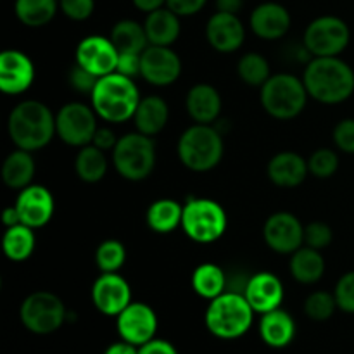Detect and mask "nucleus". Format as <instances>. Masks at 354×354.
<instances>
[{"label": "nucleus", "instance_id": "nucleus-1", "mask_svg": "<svg viewBox=\"0 0 354 354\" xmlns=\"http://www.w3.org/2000/svg\"><path fill=\"white\" fill-rule=\"evenodd\" d=\"M308 95L322 104H341L354 92V71L337 57H315L304 69Z\"/></svg>", "mask_w": 354, "mask_h": 354}, {"label": "nucleus", "instance_id": "nucleus-2", "mask_svg": "<svg viewBox=\"0 0 354 354\" xmlns=\"http://www.w3.org/2000/svg\"><path fill=\"white\" fill-rule=\"evenodd\" d=\"M7 130L14 145L28 152L44 149L57 133L54 114L38 100H24L17 104L9 114Z\"/></svg>", "mask_w": 354, "mask_h": 354}, {"label": "nucleus", "instance_id": "nucleus-3", "mask_svg": "<svg viewBox=\"0 0 354 354\" xmlns=\"http://www.w3.org/2000/svg\"><path fill=\"white\" fill-rule=\"evenodd\" d=\"M90 99L97 116L111 123H123L133 118L142 100L133 78L118 71L100 76Z\"/></svg>", "mask_w": 354, "mask_h": 354}, {"label": "nucleus", "instance_id": "nucleus-4", "mask_svg": "<svg viewBox=\"0 0 354 354\" xmlns=\"http://www.w3.org/2000/svg\"><path fill=\"white\" fill-rule=\"evenodd\" d=\"M254 310L248 303L244 294L223 292L211 299L206 310V327L214 337L230 339L242 337L251 328Z\"/></svg>", "mask_w": 354, "mask_h": 354}, {"label": "nucleus", "instance_id": "nucleus-5", "mask_svg": "<svg viewBox=\"0 0 354 354\" xmlns=\"http://www.w3.org/2000/svg\"><path fill=\"white\" fill-rule=\"evenodd\" d=\"M178 156L183 166L192 171H209L223 158V138L211 124L187 128L178 140Z\"/></svg>", "mask_w": 354, "mask_h": 354}, {"label": "nucleus", "instance_id": "nucleus-6", "mask_svg": "<svg viewBox=\"0 0 354 354\" xmlns=\"http://www.w3.org/2000/svg\"><path fill=\"white\" fill-rule=\"evenodd\" d=\"M308 90L303 80L280 73L270 76L261 86V104L270 116L277 120H292L306 107Z\"/></svg>", "mask_w": 354, "mask_h": 354}, {"label": "nucleus", "instance_id": "nucleus-7", "mask_svg": "<svg viewBox=\"0 0 354 354\" xmlns=\"http://www.w3.org/2000/svg\"><path fill=\"white\" fill-rule=\"evenodd\" d=\"M116 171L131 182L145 180L156 166V144L149 135L128 133L118 140L113 151Z\"/></svg>", "mask_w": 354, "mask_h": 354}, {"label": "nucleus", "instance_id": "nucleus-8", "mask_svg": "<svg viewBox=\"0 0 354 354\" xmlns=\"http://www.w3.org/2000/svg\"><path fill=\"white\" fill-rule=\"evenodd\" d=\"M182 228L194 242L209 244L227 230V214L214 201L192 199L183 206Z\"/></svg>", "mask_w": 354, "mask_h": 354}, {"label": "nucleus", "instance_id": "nucleus-9", "mask_svg": "<svg viewBox=\"0 0 354 354\" xmlns=\"http://www.w3.org/2000/svg\"><path fill=\"white\" fill-rule=\"evenodd\" d=\"M21 322L30 332L47 335L59 330L66 320V308L55 294L33 292L23 301L19 310Z\"/></svg>", "mask_w": 354, "mask_h": 354}, {"label": "nucleus", "instance_id": "nucleus-10", "mask_svg": "<svg viewBox=\"0 0 354 354\" xmlns=\"http://www.w3.org/2000/svg\"><path fill=\"white\" fill-rule=\"evenodd\" d=\"M349 26L335 16L317 17L304 31V47L315 57H337L349 44Z\"/></svg>", "mask_w": 354, "mask_h": 354}, {"label": "nucleus", "instance_id": "nucleus-11", "mask_svg": "<svg viewBox=\"0 0 354 354\" xmlns=\"http://www.w3.org/2000/svg\"><path fill=\"white\" fill-rule=\"evenodd\" d=\"M93 107L82 102H69L59 109L55 116V131L59 138L73 147H83L93 140L97 120Z\"/></svg>", "mask_w": 354, "mask_h": 354}, {"label": "nucleus", "instance_id": "nucleus-12", "mask_svg": "<svg viewBox=\"0 0 354 354\" xmlns=\"http://www.w3.org/2000/svg\"><path fill=\"white\" fill-rule=\"evenodd\" d=\"M116 328L121 341L140 348L154 339L158 332V317L149 304L130 303L118 315Z\"/></svg>", "mask_w": 354, "mask_h": 354}, {"label": "nucleus", "instance_id": "nucleus-13", "mask_svg": "<svg viewBox=\"0 0 354 354\" xmlns=\"http://www.w3.org/2000/svg\"><path fill=\"white\" fill-rule=\"evenodd\" d=\"M140 76L156 86L171 85L182 75V61L169 47L149 45L140 55Z\"/></svg>", "mask_w": 354, "mask_h": 354}, {"label": "nucleus", "instance_id": "nucleus-14", "mask_svg": "<svg viewBox=\"0 0 354 354\" xmlns=\"http://www.w3.org/2000/svg\"><path fill=\"white\" fill-rule=\"evenodd\" d=\"M263 237L272 251L290 254L303 248L304 228L294 214L280 211L266 220L263 227Z\"/></svg>", "mask_w": 354, "mask_h": 354}, {"label": "nucleus", "instance_id": "nucleus-15", "mask_svg": "<svg viewBox=\"0 0 354 354\" xmlns=\"http://www.w3.org/2000/svg\"><path fill=\"white\" fill-rule=\"evenodd\" d=\"M120 52L111 38L92 35L83 38L76 47V64L88 69L95 76H106L116 71Z\"/></svg>", "mask_w": 354, "mask_h": 354}, {"label": "nucleus", "instance_id": "nucleus-16", "mask_svg": "<svg viewBox=\"0 0 354 354\" xmlns=\"http://www.w3.org/2000/svg\"><path fill=\"white\" fill-rule=\"evenodd\" d=\"M92 301L102 315L118 317L131 303V289L118 273H102L93 282Z\"/></svg>", "mask_w": 354, "mask_h": 354}, {"label": "nucleus", "instance_id": "nucleus-17", "mask_svg": "<svg viewBox=\"0 0 354 354\" xmlns=\"http://www.w3.org/2000/svg\"><path fill=\"white\" fill-rule=\"evenodd\" d=\"M35 80V66L21 50H6L0 55V90L7 95L26 92Z\"/></svg>", "mask_w": 354, "mask_h": 354}, {"label": "nucleus", "instance_id": "nucleus-18", "mask_svg": "<svg viewBox=\"0 0 354 354\" xmlns=\"http://www.w3.org/2000/svg\"><path fill=\"white\" fill-rule=\"evenodd\" d=\"M14 206L21 216V223L40 228L47 225L54 214V197L45 187L28 185L21 190Z\"/></svg>", "mask_w": 354, "mask_h": 354}, {"label": "nucleus", "instance_id": "nucleus-19", "mask_svg": "<svg viewBox=\"0 0 354 354\" xmlns=\"http://www.w3.org/2000/svg\"><path fill=\"white\" fill-rule=\"evenodd\" d=\"M206 37L211 47L223 54H230L241 48L244 44L245 30L244 24L237 17V14L220 12L209 17L206 26Z\"/></svg>", "mask_w": 354, "mask_h": 354}, {"label": "nucleus", "instance_id": "nucleus-20", "mask_svg": "<svg viewBox=\"0 0 354 354\" xmlns=\"http://www.w3.org/2000/svg\"><path fill=\"white\" fill-rule=\"evenodd\" d=\"M244 296L254 313H268L280 308L283 301V286L273 273H256L248 280Z\"/></svg>", "mask_w": 354, "mask_h": 354}, {"label": "nucleus", "instance_id": "nucleus-21", "mask_svg": "<svg viewBox=\"0 0 354 354\" xmlns=\"http://www.w3.org/2000/svg\"><path fill=\"white\" fill-rule=\"evenodd\" d=\"M251 28L263 40L282 38L290 28V14L277 2H265L251 14Z\"/></svg>", "mask_w": 354, "mask_h": 354}, {"label": "nucleus", "instance_id": "nucleus-22", "mask_svg": "<svg viewBox=\"0 0 354 354\" xmlns=\"http://www.w3.org/2000/svg\"><path fill=\"white\" fill-rule=\"evenodd\" d=\"M310 168L308 161H304L296 152H279L268 162V176L277 187L292 189L299 187L306 180Z\"/></svg>", "mask_w": 354, "mask_h": 354}, {"label": "nucleus", "instance_id": "nucleus-23", "mask_svg": "<svg viewBox=\"0 0 354 354\" xmlns=\"http://www.w3.org/2000/svg\"><path fill=\"white\" fill-rule=\"evenodd\" d=\"M187 113L196 123L211 124L221 113V97L214 86L199 83L187 93Z\"/></svg>", "mask_w": 354, "mask_h": 354}, {"label": "nucleus", "instance_id": "nucleus-24", "mask_svg": "<svg viewBox=\"0 0 354 354\" xmlns=\"http://www.w3.org/2000/svg\"><path fill=\"white\" fill-rule=\"evenodd\" d=\"M259 334L270 348H286L296 335V322L287 311L277 308L263 315L259 322Z\"/></svg>", "mask_w": 354, "mask_h": 354}, {"label": "nucleus", "instance_id": "nucleus-25", "mask_svg": "<svg viewBox=\"0 0 354 354\" xmlns=\"http://www.w3.org/2000/svg\"><path fill=\"white\" fill-rule=\"evenodd\" d=\"M178 14L173 12L168 7L154 10L147 14L144 28L147 33L149 44L161 45V47H169L175 44L176 38L180 37V19Z\"/></svg>", "mask_w": 354, "mask_h": 354}, {"label": "nucleus", "instance_id": "nucleus-26", "mask_svg": "<svg viewBox=\"0 0 354 354\" xmlns=\"http://www.w3.org/2000/svg\"><path fill=\"white\" fill-rule=\"evenodd\" d=\"M169 118V107L165 99L158 95L145 97L140 100L137 111H135V127L140 133L149 135H158L166 127Z\"/></svg>", "mask_w": 354, "mask_h": 354}, {"label": "nucleus", "instance_id": "nucleus-27", "mask_svg": "<svg viewBox=\"0 0 354 354\" xmlns=\"http://www.w3.org/2000/svg\"><path fill=\"white\" fill-rule=\"evenodd\" d=\"M35 176V161L31 152L17 149L10 152L2 165V180L14 190L26 189Z\"/></svg>", "mask_w": 354, "mask_h": 354}, {"label": "nucleus", "instance_id": "nucleus-28", "mask_svg": "<svg viewBox=\"0 0 354 354\" xmlns=\"http://www.w3.org/2000/svg\"><path fill=\"white\" fill-rule=\"evenodd\" d=\"M111 41L120 54H142L151 45L145 28L133 19H123L114 24Z\"/></svg>", "mask_w": 354, "mask_h": 354}, {"label": "nucleus", "instance_id": "nucleus-29", "mask_svg": "<svg viewBox=\"0 0 354 354\" xmlns=\"http://www.w3.org/2000/svg\"><path fill=\"white\" fill-rule=\"evenodd\" d=\"M290 273L301 283H315L324 277L325 261L318 249L299 248L290 258Z\"/></svg>", "mask_w": 354, "mask_h": 354}, {"label": "nucleus", "instance_id": "nucleus-30", "mask_svg": "<svg viewBox=\"0 0 354 354\" xmlns=\"http://www.w3.org/2000/svg\"><path fill=\"white\" fill-rule=\"evenodd\" d=\"M37 241H35L33 228L28 227V225L19 223L16 227L7 228V232L3 234L2 239V248L3 254L10 259V261H26L31 254H33V249Z\"/></svg>", "mask_w": 354, "mask_h": 354}, {"label": "nucleus", "instance_id": "nucleus-31", "mask_svg": "<svg viewBox=\"0 0 354 354\" xmlns=\"http://www.w3.org/2000/svg\"><path fill=\"white\" fill-rule=\"evenodd\" d=\"M192 289L204 299H214L227 292V277L218 265L204 263L192 273Z\"/></svg>", "mask_w": 354, "mask_h": 354}, {"label": "nucleus", "instance_id": "nucleus-32", "mask_svg": "<svg viewBox=\"0 0 354 354\" xmlns=\"http://www.w3.org/2000/svg\"><path fill=\"white\" fill-rule=\"evenodd\" d=\"M183 207L173 199H159L147 209V225L158 234H169L182 225Z\"/></svg>", "mask_w": 354, "mask_h": 354}, {"label": "nucleus", "instance_id": "nucleus-33", "mask_svg": "<svg viewBox=\"0 0 354 354\" xmlns=\"http://www.w3.org/2000/svg\"><path fill=\"white\" fill-rule=\"evenodd\" d=\"M14 10L24 26L40 28L54 19L57 0H16Z\"/></svg>", "mask_w": 354, "mask_h": 354}, {"label": "nucleus", "instance_id": "nucleus-34", "mask_svg": "<svg viewBox=\"0 0 354 354\" xmlns=\"http://www.w3.org/2000/svg\"><path fill=\"white\" fill-rule=\"evenodd\" d=\"M75 168L76 175L83 182H100L107 173V159L104 156V151H100L95 145H83L76 156Z\"/></svg>", "mask_w": 354, "mask_h": 354}, {"label": "nucleus", "instance_id": "nucleus-35", "mask_svg": "<svg viewBox=\"0 0 354 354\" xmlns=\"http://www.w3.org/2000/svg\"><path fill=\"white\" fill-rule=\"evenodd\" d=\"M239 76L244 83L251 86H263L270 78V64L261 54L249 52L242 55L237 66Z\"/></svg>", "mask_w": 354, "mask_h": 354}, {"label": "nucleus", "instance_id": "nucleus-36", "mask_svg": "<svg viewBox=\"0 0 354 354\" xmlns=\"http://www.w3.org/2000/svg\"><path fill=\"white\" fill-rule=\"evenodd\" d=\"M127 261V251L120 241H104L95 251V263L102 273H116Z\"/></svg>", "mask_w": 354, "mask_h": 354}, {"label": "nucleus", "instance_id": "nucleus-37", "mask_svg": "<svg viewBox=\"0 0 354 354\" xmlns=\"http://www.w3.org/2000/svg\"><path fill=\"white\" fill-rule=\"evenodd\" d=\"M335 308H339L335 296L325 292V290L313 292L304 301V313H306L308 318H311L315 322L328 320L334 315Z\"/></svg>", "mask_w": 354, "mask_h": 354}, {"label": "nucleus", "instance_id": "nucleus-38", "mask_svg": "<svg viewBox=\"0 0 354 354\" xmlns=\"http://www.w3.org/2000/svg\"><path fill=\"white\" fill-rule=\"evenodd\" d=\"M308 168L317 178H330L339 168V158L330 149H318L308 159Z\"/></svg>", "mask_w": 354, "mask_h": 354}, {"label": "nucleus", "instance_id": "nucleus-39", "mask_svg": "<svg viewBox=\"0 0 354 354\" xmlns=\"http://www.w3.org/2000/svg\"><path fill=\"white\" fill-rule=\"evenodd\" d=\"M332 239H334V235H332V228L328 227L327 223L313 221V223H310L306 228H304V242H306L310 248L318 249V251L328 248Z\"/></svg>", "mask_w": 354, "mask_h": 354}, {"label": "nucleus", "instance_id": "nucleus-40", "mask_svg": "<svg viewBox=\"0 0 354 354\" xmlns=\"http://www.w3.org/2000/svg\"><path fill=\"white\" fill-rule=\"evenodd\" d=\"M335 301L337 306L346 313H354V272L346 273L335 286Z\"/></svg>", "mask_w": 354, "mask_h": 354}, {"label": "nucleus", "instance_id": "nucleus-41", "mask_svg": "<svg viewBox=\"0 0 354 354\" xmlns=\"http://www.w3.org/2000/svg\"><path fill=\"white\" fill-rule=\"evenodd\" d=\"M61 10L64 16H68L73 21H85L92 16L93 9H95V2L93 0H61L59 2Z\"/></svg>", "mask_w": 354, "mask_h": 354}, {"label": "nucleus", "instance_id": "nucleus-42", "mask_svg": "<svg viewBox=\"0 0 354 354\" xmlns=\"http://www.w3.org/2000/svg\"><path fill=\"white\" fill-rule=\"evenodd\" d=\"M97 82H99V76L90 73L88 69L82 68L80 64H75L71 68V71H69V83H71V86L76 92L92 93Z\"/></svg>", "mask_w": 354, "mask_h": 354}, {"label": "nucleus", "instance_id": "nucleus-43", "mask_svg": "<svg viewBox=\"0 0 354 354\" xmlns=\"http://www.w3.org/2000/svg\"><path fill=\"white\" fill-rule=\"evenodd\" d=\"M334 142L342 152L354 154V120H342L334 128Z\"/></svg>", "mask_w": 354, "mask_h": 354}, {"label": "nucleus", "instance_id": "nucleus-44", "mask_svg": "<svg viewBox=\"0 0 354 354\" xmlns=\"http://www.w3.org/2000/svg\"><path fill=\"white\" fill-rule=\"evenodd\" d=\"M140 55L142 54H120V57H118L116 71L124 76H130V78H135L137 75H140V68H142Z\"/></svg>", "mask_w": 354, "mask_h": 354}, {"label": "nucleus", "instance_id": "nucleus-45", "mask_svg": "<svg viewBox=\"0 0 354 354\" xmlns=\"http://www.w3.org/2000/svg\"><path fill=\"white\" fill-rule=\"evenodd\" d=\"M207 0H166V7L178 16H192L197 14Z\"/></svg>", "mask_w": 354, "mask_h": 354}, {"label": "nucleus", "instance_id": "nucleus-46", "mask_svg": "<svg viewBox=\"0 0 354 354\" xmlns=\"http://www.w3.org/2000/svg\"><path fill=\"white\" fill-rule=\"evenodd\" d=\"M118 140H120V138H116V135H114L113 130H109V128H97L92 144L95 145V147H99L100 151L106 152V151H114Z\"/></svg>", "mask_w": 354, "mask_h": 354}, {"label": "nucleus", "instance_id": "nucleus-47", "mask_svg": "<svg viewBox=\"0 0 354 354\" xmlns=\"http://www.w3.org/2000/svg\"><path fill=\"white\" fill-rule=\"evenodd\" d=\"M138 354H178L175 346L162 339H152L138 348Z\"/></svg>", "mask_w": 354, "mask_h": 354}, {"label": "nucleus", "instance_id": "nucleus-48", "mask_svg": "<svg viewBox=\"0 0 354 354\" xmlns=\"http://www.w3.org/2000/svg\"><path fill=\"white\" fill-rule=\"evenodd\" d=\"M104 354H138V348L137 346L130 344V342L121 341V342H114V344H111L109 348L104 351Z\"/></svg>", "mask_w": 354, "mask_h": 354}, {"label": "nucleus", "instance_id": "nucleus-49", "mask_svg": "<svg viewBox=\"0 0 354 354\" xmlns=\"http://www.w3.org/2000/svg\"><path fill=\"white\" fill-rule=\"evenodd\" d=\"M131 2H133V6L137 7L138 10L151 14L154 12V10L161 9L166 3V0H131Z\"/></svg>", "mask_w": 354, "mask_h": 354}, {"label": "nucleus", "instance_id": "nucleus-50", "mask_svg": "<svg viewBox=\"0 0 354 354\" xmlns=\"http://www.w3.org/2000/svg\"><path fill=\"white\" fill-rule=\"evenodd\" d=\"M244 6V0H216V9L220 12L237 14Z\"/></svg>", "mask_w": 354, "mask_h": 354}, {"label": "nucleus", "instance_id": "nucleus-51", "mask_svg": "<svg viewBox=\"0 0 354 354\" xmlns=\"http://www.w3.org/2000/svg\"><path fill=\"white\" fill-rule=\"evenodd\" d=\"M2 223L6 225L7 228L16 227V225L21 223V216H19V213H17L16 206H10V207H6V209H3Z\"/></svg>", "mask_w": 354, "mask_h": 354}]
</instances>
